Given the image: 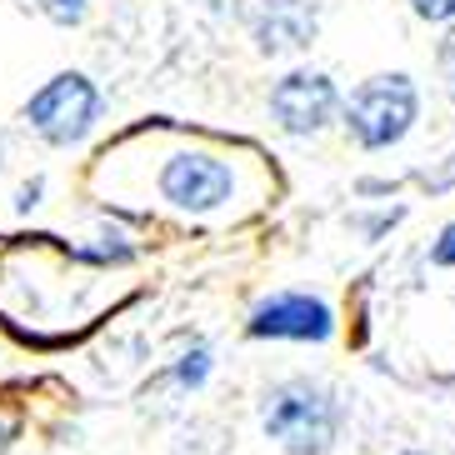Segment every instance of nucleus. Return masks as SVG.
I'll list each match as a JSON object with an SVG mask.
<instances>
[{
	"label": "nucleus",
	"mask_w": 455,
	"mask_h": 455,
	"mask_svg": "<svg viewBox=\"0 0 455 455\" xmlns=\"http://www.w3.org/2000/svg\"><path fill=\"white\" fill-rule=\"evenodd\" d=\"M340 335V310L321 291H266L245 310V340H266V346H331Z\"/></svg>",
	"instance_id": "4"
},
{
	"label": "nucleus",
	"mask_w": 455,
	"mask_h": 455,
	"mask_svg": "<svg viewBox=\"0 0 455 455\" xmlns=\"http://www.w3.org/2000/svg\"><path fill=\"white\" fill-rule=\"evenodd\" d=\"M420 121V85L405 70H380L365 76L340 106V131L350 135V146L365 156L395 150Z\"/></svg>",
	"instance_id": "3"
},
{
	"label": "nucleus",
	"mask_w": 455,
	"mask_h": 455,
	"mask_svg": "<svg viewBox=\"0 0 455 455\" xmlns=\"http://www.w3.org/2000/svg\"><path fill=\"white\" fill-rule=\"evenodd\" d=\"M211 375H215V350L205 346V340H196V346H186L161 371V386L165 390H180V395H196V390L211 386Z\"/></svg>",
	"instance_id": "8"
},
{
	"label": "nucleus",
	"mask_w": 455,
	"mask_h": 455,
	"mask_svg": "<svg viewBox=\"0 0 455 455\" xmlns=\"http://www.w3.org/2000/svg\"><path fill=\"white\" fill-rule=\"evenodd\" d=\"M395 455H435V451H426V445H405V451H395Z\"/></svg>",
	"instance_id": "18"
},
{
	"label": "nucleus",
	"mask_w": 455,
	"mask_h": 455,
	"mask_svg": "<svg viewBox=\"0 0 455 455\" xmlns=\"http://www.w3.org/2000/svg\"><path fill=\"white\" fill-rule=\"evenodd\" d=\"M426 260H430L435 270H455V220H445V226L435 230V241H430Z\"/></svg>",
	"instance_id": "13"
},
{
	"label": "nucleus",
	"mask_w": 455,
	"mask_h": 455,
	"mask_svg": "<svg viewBox=\"0 0 455 455\" xmlns=\"http://www.w3.org/2000/svg\"><path fill=\"white\" fill-rule=\"evenodd\" d=\"M340 106H346V95H340L335 76L310 70V66L285 70L266 95L270 125L285 140H315V135H325L331 125H340Z\"/></svg>",
	"instance_id": "6"
},
{
	"label": "nucleus",
	"mask_w": 455,
	"mask_h": 455,
	"mask_svg": "<svg viewBox=\"0 0 455 455\" xmlns=\"http://www.w3.org/2000/svg\"><path fill=\"white\" fill-rule=\"evenodd\" d=\"M20 116H26V125L41 135L45 146L70 150L81 140H91V131L100 125V91H95V81L85 70H60V76H51L41 91L30 95Z\"/></svg>",
	"instance_id": "5"
},
{
	"label": "nucleus",
	"mask_w": 455,
	"mask_h": 455,
	"mask_svg": "<svg viewBox=\"0 0 455 455\" xmlns=\"http://www.w3.org/2000/svg\"><path fill=\"white\" fill-rule=\"evenodd\" d=\"M255 420L281 455H335L350 430V401L335 380L295 371L260 390Z\"/></svg>",
	"instance_id": "1"
},
{
	"label": "nucleus",
	"mask_w": 455,
	"mask_h": 455,
	"mask_svg": "<svg viewBox=\"0 0 455 455\" xmlns=\"http://www.w3.org/2000/svg\"><path fill=\"white\" fill-rule=\"evenodd\" d=\"M36 11L55 26H81L85 15H91V0H36Z\"/></svg>",
	"instance_id": "12"
},
{
	"label": "nucleus",
	"mask_w": 455,
	"mask_h": 455,
	"mask_svg": "<svg viewBox=\"0 0 455 455\" xmlns=\"http://www.w3.org/2000/svg\"><path fill=\"white\" fill-rule=\"evenodd\" d=\"M81 255H85V260H100V266H125V260H135V245H131L125 230L100 226V230H95V245H85Z\"/></svg>",
	"instance_id": "10"
},
{
	"label": "nucleus",
	"mask_w": 455,
	"mask_h": 455,
	"mask_svg": "<svg viewBox=\"0 0 455 455\" xmlns=\"http://www.w3.org/2000/svg\"><path fill=\"white\" fill-rule=\"evenodd\" d=\"M411 180H415L420 190H426V196H451V190H455V150H445L441 161L420 165V171H415Z\"/></svg>",
	"instance_id": "11"
},
{
	"label": "nucleus",
	"mask_w": 455,
	"mask_h": 455,
	"mask_svg": "<svg viewBox=\"0 0 455 455\" xmlns=\"http://www.w3.org/2000/svg\"><path fill=\"white\" fill-rule=\"evenodd\" d=\"M401 220H405V205H380V211H355L350 215V226H355V235H361L365 245H380Z\"/></svg>",
	"instance_id": "9"
},
{
	"label": "nucleus",
	"mask_w": 455,
	"mask_h": 455,
	"mask_svg": "<svg viewBox=\"0 0 455 455\" xmlns=\"http://www.w3.org/2000/svg\"><path fill=\"white\" fill-rule=\"evenodd\" d=\"M435 70H441V81H445V91L455 95V26L445 30V41L435 45Z\"/></svg>",
	"instance_id": "15"
},
{
	"label": "nucleus",
	"mask_w": 455,
	"mask_h": 455,
	"mask_svg": "<svg viewBox=\"0 0 455 455\" xmlns=\"http://www.w3.org/2000/svg\"><path fill=\"white\" fill-rule=\"evenodd\" d=\"M15 441H20V426H15L11 415H0V455L11 451V445H15Z\"/></svg>",
	"instance_id": "17"
},
{
	"label": "nucleus",
	"mask_w": 455,
	"mask_h": 455,
	"mask_svg": "<svg viewBox=\"0 0 455 455\" xmlns=\"http://www.w3.org/2000/svg\"><path fill=\"white\" fill-rule=\"evenodd\" d=\"M411 11L430 26H455V0H411Z\"/></svg>",
	"instance_id": "14"
},
{
	"label": "nucleus",
	"mask_w": 455,
	"mask_h": 455,
	"mask_svg": "<svg viewBox=\"0 0 455 455\" xmlns=\"http://www.w3.org/2000/svg\"><path fill=\"white\" fill-rule=\"evenodd\" d=\"M321 36L315 0H255L251 5V41L260 55H300Z\"/></svg>",
	"instance_id": "7"
},
{
	"label": "nucleus",
	"mask_w": 455,
	"mask_h": 455,
	"mask_svg": "<svg viewBox=\"0 0 455 455\" xmlns=\"http://www.w3.org/2000/svg\"><path fill=\"white\" fill-rule=\"evenodd\" d=\"M401 190V180H390V175H361L355 180V196L361 201H371V196H395Z\"/></svg>",
	"instance_id": "16"
},
{
	"label": "nucleus",
	"mask_w": 455,
	"mask_h": 455,
	"mask_svg": "<svg viewBox=\"0 0 455 455\" xmlns=\"http://www.w3.org/2000/svg\"><path fill=\"white\" fill-rule=\"evenodd\" d=\"M156 201L180 220H215L241 201V165L211 146H180L156 165Z\"/></svg>",
	"instance_id": "2"
}]
</instances>
